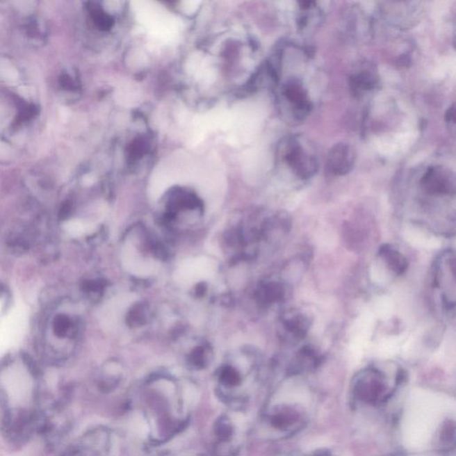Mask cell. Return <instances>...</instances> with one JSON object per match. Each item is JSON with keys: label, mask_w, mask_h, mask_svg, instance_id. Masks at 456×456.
Segmentation results:
<instances>
[{"label": "cell", "mask_w": 456, "mask_h": 456, "mask_svg": "<svg viewBox=\"0 0 456 456\" xmlns=\"http://www.w3.org/2000/svg\"><path fill=\"white\" fill-rule=\"evenodd\" d=\"M46 410L42 375L33 357L17 353L0 361V430L6 441L21 446L40 433Z\"/></svg>", "instance_id": "1"}, {"label": "cell", "mask_w": 456, "mask_h": 456, "mask_svg": "<svg viewBox=\"0 0 456 456\" xmlns=\"http://www.w3.org/2000/svg\"><path fill=\"white\" fill-rule=\"evenodd\" d=\"M190 401L172 382H156L142 396V407L152 440L165 442L173 438L188 420Z\"/></svg>", "instance_id": "2"}, {"label": "cell", "mask_w": 456, "mask_h": 456, "mask_svg": "<svg viewBox=\"0 0 456 456\" xmlns=\"http://www.w3.org/2000/svg\"><path fill=\"white\" fill-rule=\"evenodd\" d=\"M315 397L308 389L280 386L269 398L262 413L268 435L286 439L307 426L312 416Z\"/></svg>", "instance_id": "3"}, {"label": "cell", "mask_w": 456, "mask_h": 456, "mask_svg": "<svg viewBox=\"0 0 456 456\" xmlns=\"http://www.w3.org/2000/svg\"><path fill=\"white\" fill-rule=\"evenodd\" d=\"M79 319L68 302L58 300L47 309L41 321L39 342L41 359L57 366L72 356L79 334Z\"/></svg>", "instance_id": "4"}, {"label": "cell", "mask_w": 456, "mask_h": 456, "mask_svg": "<svg viewBox=\"0 0 456 456\" xmlns=\"http://www.w3.org/2000/svg\"><path fill=\"white\" fill-rule=\"evenodd\" d=\"M407 378L398 367L389 373L381 367L367 366L355 375L350 386V399L357 409H381L396 398Z\"/></svg>", "instance_id": "5"}, {"label": "cell", "mask_w": 456, "mask_h": 456, "mask_svg": "<svg viewBox=\"0 0 456 456\" xmlns=\"http://www.w3.org/2000/svg\"><path fill=\"white\" fill-rule=\"evenodd\" d=\"M283 160L298 179H311L318 172L319 163L311 142L302 136H291L284 142Z\"/></svg>", "instance_id": "6"}, {"label": "cell", "mask_w": 456, "mask_h": 456, "mask_svg": "<svg viewBox=\"0 0 456 456\" xmlns=\"http://www.w3.org/2000/svg\"><path fill=\"white\" fill-rule=\"evenodd\" d=\"M434 287L439 291L446 311L455 309V254L453 250L440 253L433 266Z\"/></svg>", "instance_id": "7"}, {"label": "cell", "mask_w": 456, "mask_h": 456, "mask_svg": "<svg viewBox=\"0 0 456 456\" xmlns=\"http://www.w3.org/2000/svg\"><path fill=\"white\" fill-rule=\"evenodd\" d=\"M60 456H113L112 436L100 427L91 430L72 441Z\"/></svg>", "instance_id": "8"}, {"label": "cell", "mask_w": 456, "mask_h": 456, "mask_svg": "<svg viewBox=\"0 0 456 456\" xmlns=\"http://www.w3.org/2000/svg\"><path fill=\"white\" fill-rule=\"evenodd\" d=\"M281 94L293 122H303L308 118L312 112L313 104L302 82L291 79L282 88Z\"/></svg>", "instance_id": "9"}, {"label": "cell", "mask_w": 456, "mask_h": 456, "mask_svg": "<svg viewBox=\"0 0 456 456\" xmlns=\"http://www.w3.org/2000/svg\"><path fill=\"white\" fill-rule=\"evenodd\" d=\"M420 185L427 195L444 197L455 195V174L444 166L430 167L421 179Z\"/></svg>", "instance_id": "10"}, {"label": "cell", "mask_w": 456, "mask_h": 456, "mask_svg": "<svg viewBox=\"0 0 456 456\" xmlns=\"http://www.w3.org/2000/svg\"><path fill=\"white\" fill-rule=\"evenodd\" d=\"M280 325L282 339L287 343L294 345L308 336L312 321L306 314L289 310L282 316Z\"/></svg>", "instance_id": "11"}, {"label": "cell", "mask_w": 456, "mask_h": 456, "mask_svg": "<svg viewBox=\"0 0 456 456\" xmlns=\"http://www.w3.org/2000/svg\"><path fill=\"white\" fill-rule=\"evenodd\" d=\"M356 154L353 148L346 142H339L329 151L326 159V171L330 175L346 176L353 170Z\"/></svg>", "instance_id": "12"}, {"label": "cell", "mask_w": 456, "mask_h": 456, "mask_svg": "<svg viewBox=\"0 0 456 456\" xmlns=\"http://www.w3.org/2000/svg\"><path fill=\"white\" fill-rule=\"evenodd\" d=\"M19 28L25 42L33 49L42 47L49 40V25L40 15L33 14L25 17Z\"/></svg>", "instance_id": "13"}, {"label": "cell", "mask_w": 456, "mask_h": 456, "mask_svg": "<svg viewBox=\"0 0 456 456\" xmlns=\"http://www.w3.org/2000/svg\"><path fill=\"white\" fill-rule=\"evenodd\" d=\"M379 258L384 263L389 270L397 275H403L407 271V258L393 246L382 245L378 250Z\"/></svg>", "instance_id": "14"}, {"label": "cell", "mask_w": 456, "mask_h": 456, "mask_svg": "<svg viewBox=\"0 0 456 456\" xmlns=\"http://www.w3.org/2000/svg\"><path fill=\"white\" fill-rule=\"evenodd\" d=\"M378 84V76L370 70H361L350 78V90L356 97L375 90Z\"/></svg>", "instance_id": "15"}, {"label": "cell", "mask_w": 456, "mask_h": 456, "mask_svg": "<svg viewBox=\"0 0 456 456\" xmlns=\"http://www.w3.org/2000/svg\"><path fill=\"white\" fill-rule=\"evenodd\" d=\"M287 295V289L281 282H268L259 288L258 298L263 305L268 306L283 302Z\"/></svg>", "instance_id": "16"}, {"label": "cell", "mask_w": 456, "mask_h": 456, "mask_svg": "<svg viewBox=\"0 0 456 456\" xmlns=\"http://www.w3.org/2000/svg\"><path fill=\"white\" fill-rule=\"evenodd\" d=\"M57 86L60 94L68 99H71V96L72 99V97L80 91L81 88L78 75L72 70H65L60 74L57 79Z\"/></svg>", "instance_id": "17"}, {"label": "cell", "mask_w": 456, "mask_h": 456, "mask_svg": "<svg viewBox=\"0 0 456 456\" xmlns=\"http://www.w3.org/2000/svg\"><path fill=\"white\" fill-rule=\"evenodd\" d=\"M236 424L231 421L229 417L224 416L218 421L216 427V435L218 442L221 446H228L230 443L234 444L236 439L237 432Z\"/></svg>", "instance_id": "18"}, {"label": "cell", "mask_w": 456, "mask_h": 456, "mask_svg": "<svg viewBox=\"0 0 456 456\" xmlns=\"http://www.w3.org/2000/svg\"><path fill=\"white\" fill-rule=\"evenodd\" d=\"M446 122L449 127H455V104L449 107L446 113Z\"/></svg>", "instance_id": "19"}, {"label": "cell", "mask_w": 456, "mask_h": 456, "mask_svg": "<svg viewBox=\"0 0 456 456\" xmlns=\"http://www.w3.org/2000/svg\"><path fill=\"white\" fill-rule=\"evenodd\" d=\"M299 456H334L327 451H316Z\"/></svg>", "instance_id": "20"}, {"label": "cell", "mask_w": 456, "mask_h": 456, "mask_svg": "<svg viewBox=\"0 0 456 456\" xmlns=\"http://www.w3.org/2000/svg\"><path fill=\"white\" fill-rule=\"evenodd\" d=\"M393 456H401V455H393Z\"/></svg>", "instance_id": "21"}]
</instances>
